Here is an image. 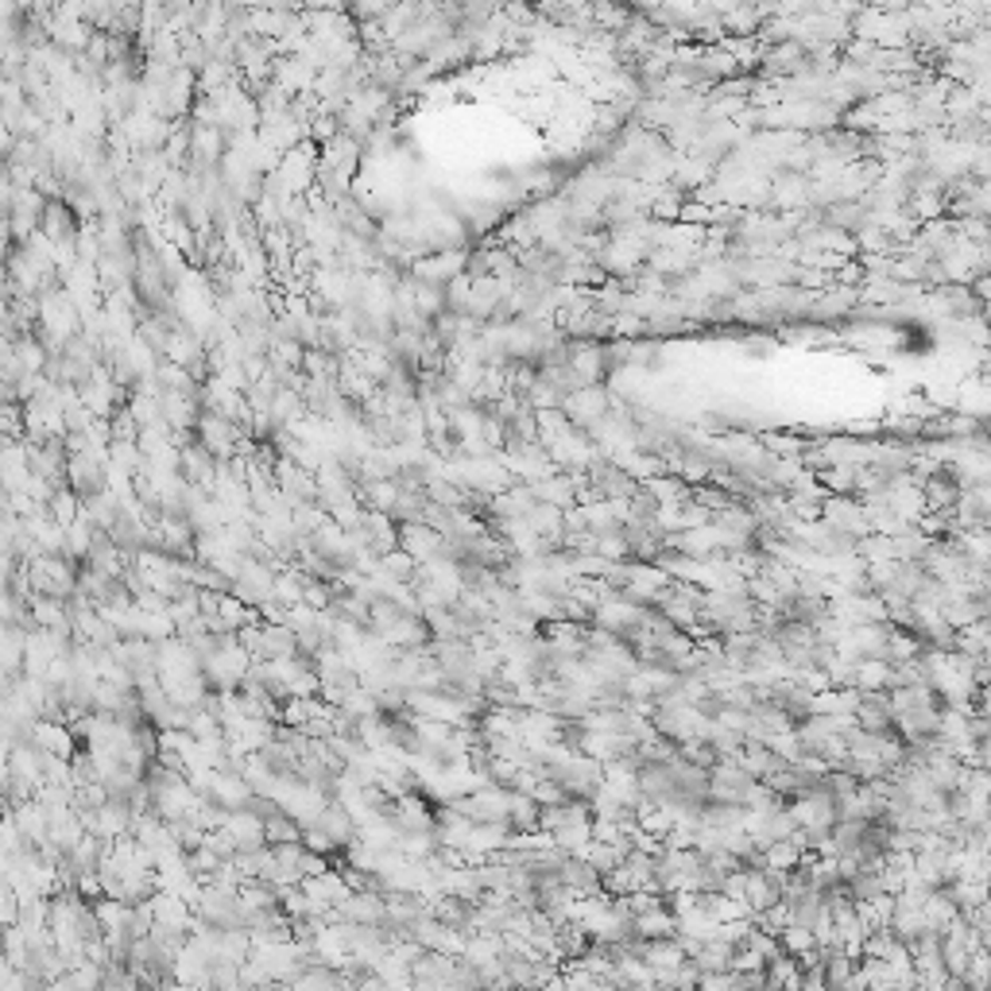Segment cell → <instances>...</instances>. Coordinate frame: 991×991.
I'll return each instance as SVG.
<instances>
[{"mask_svg": "<svg viewBox=\"0 0 991 991\" xmlns=\"http://www.w3.org/2000/svg\"><path fill=\"white\" fill-rule=\"evenodd\" d=\"M562 414L573 422L578 430L592 426V422H600L608 414V392L600 384H589V387H578V392H570L562 400Z\"/></svg>", "mask_w": 991, "mask_h": 991, "instance_id": "cell-1", "label": "cell"}, {"mask_svg": "<svg viewBox=\"0 0 991 991\" xmlns=\"http://www.w3.org/2000/svg\"><path fill=\"white\" fill-rule=\"evenodd\" d=\"M631 933H636L639 941H670V938H678V918H674L663 903V906L647 910V914L631 918Z\"/></svg>", "mask_w": 991, "mask_h": 991, "instance_id": "cell-2", "label": "cell"}, {"mask_svg": "<svg viewBox=\"0 0 991 991\" xmlns=\"http://www.w3.org/2000/svg\"><path fill=\"white\" fill-rule=\"evenodd\" d=\"M23 631L16 624H0V678H12L23 666Z\"/></svg>", "mask_w": 991, "mask_h": 991, "instance_id": "cell-3", "label": "cell"}, {"mask_svg": "<svg viewBox=\"0 0 991 991\" xmlns=\"http://www.w3.org/2000/svg\"><path fill=\"white\" fill-rule=\"evenodd\" d=\"M681 991H697V988H681Z\"/></svg>", "mask_w": 991, "mask_h": 991, "instance_id": "cell-4", "label": "cell"}]
</instances>
